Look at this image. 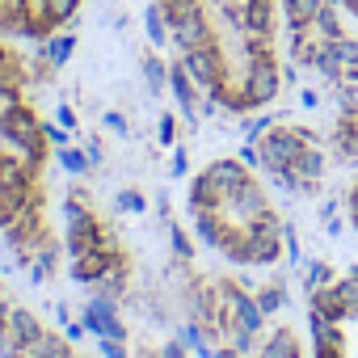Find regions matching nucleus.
Listing matches in <instances>:
<instances>
[{"mask_svg": "<svg viewBox=\"0 0 358 358\" xmlns=\"http://www.w3.org/2000/svg\"><path fill=\"white\" fill-rule=\"evenodd\" d=\"M287 114L253 135L257 164L278 186L316 194L358 160V43L333 0H282Z\"/></svg>", "mask_w": 358, "mask_h": 358, "instance_id": "1", "label": "nucleus"}, {"mask_svg": "<svg viewBox=\"0 0 358 358\" xmlns=\"http://www.w3.org/2000/svg\"><path fill=\"white\" fill-rule=\"evenodd\" d=\"M186 76L228 114L266 110L282 89V0H156Z\"/></svg>", "mask_w": 358, "mask_h": 358, "instance_id": "2", "label": "nucleus"}, {"mask_svg": "<svg viewBox=\"0 0 358 358\" xmlns=\"http://www.w3.org/2000/svg\"><path fill=\"white\" fill-rule=\"evenodd\" d=\"M51 131L34 101V80L0 34V236L22 266L55 257L59 241L51 228Z\"/></svg>", "mask_w": 358, "mask_h": 358, "instance_id": "3", "label": "nucleus"}, {"mask_svg": "<svg viewBox=\"0 0 358 358\" xmlns=\"http://www.w3.org/2000/svg\"><path fill=\"white\" fill-rule=\"evenodd\" d=\"M186 211L203 245L224 262L253 266V270L282 262V249H287L282 211L274 207L270 190L257 182V173L245 160L220 156L203 164L190 182Z\"/></svg>", "mask_w": 358, "mask_h": 358, "instance_id": "4", "label": "nucleus"}, {"mask_svg": "<svg viewBox=\"0 0 358 358\" xmlns=\"http://www.w3.org/2000/svg\"><path fill=\"white\" fill-rule=\"evenodd\" d=\"M312 358H358V266L316 282L308 295Z\"/></svg>", "mask_w": 358, "mask_h": 358, "instance_id": "5", "label": "nucleus"}, {"mask_svg": "<svg viewBox=\"0 0 358 358\" xmlns=\"http://www.w3.org/2000/svg\"><path fill=\"white\" fill-rule=\"evenodd\" d=\"M0 358H89L38 312L0 287Z\"/></svg>", "mask_w": 358, "mask_h": 358, "instance_id": "6", "label": "nucleus"}, {"mask_svg": "<svg viewBox=\"0 0 358 358\" xmlns=\"http://www.w3.org/2000/svg\"><path fill=\"white\" fill-rule=\"evenodd\" d=\"M85 0H0V34L9 38H51L64 30Z\"/></svg>", "mask_w": 358, "mask_h": 358, "instance_id": "7", "label": "nucleus"}, {"mask_svg": "<svg viewBox=\"0 0 358 358\" xmlns=\"http://www.w3.org/2000/svg\"><path fill=\"white\" fill-rule=\"evenodd\" d=\"M257 358H312V354L303 350V341H299V333H295L291 324H278L274 333L262 337Z\"/></svg>", "mask_w": 358, "mask_h": 358, "instance_id": "8", "label": "nucleus"}, {"mask_svg": "<svg viewBox=\"0 0 358 358\" xmlns=\"http://www.w3.org/2000/svg\"><path fill=\"white\" fill-rule=\"evenodd\" d=\"M345 215H350V224H354V232H358V177L350 182V194H345Z\"/></svg>", "mask_w": 358, "mask_h": 358, "instance_id": "9", "label": "nucleus"}, {"mask_svg": "<svg viewBox=\"0 0 358 358\" xmlns=\"http://www.w3.org/2000/svg\"><path fill=\"white\" fill-rule=\"evenodd\" d=\"M341 9H345L350 17H358V0H341Z\"/></svg>", "mask_w": 358, "mask_h": 358, "instance_id": "10", "label": "nucleus"}]
</instances>
